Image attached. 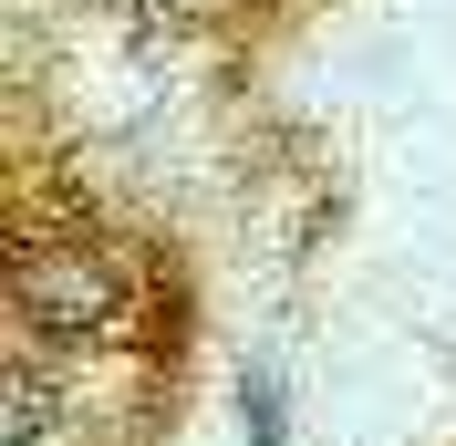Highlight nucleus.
Masks as SVG:
<instances>
[{"label": "nucleus", "instance_id": "f03ea898", "mask_svg": "<svg viewBox=\"0 0 456 446\" xmlns=\"http://www.w3.org/2000/svg\"><path fill=\"white\" fill-rule=\"evenodd\" d=\"M42 425H53V384H42V374H11V416H0V436L31 446Z\"/></svg>", "mask_w": 456, "mask_h": 446}, {"label": "nucleus", "instance_id": "7ed1b4c3", "mask_svg": "<svg viewBox=\"0 0 456 446\" xmlns=\"http://www.w3.org/2000/svg\"><path fill=\"white\" fill-rule=\"evenodd\" d=\"M249 446H281V394L249 384Z\"/></svg>", "mask_w": 456, "mask_h": 446}, {"label": "nucleus", "instance_id": "f257e3e1", "mask_svg": "<svg viewBox=\"0 0 456 446\" xmlns=\"http://www.w3.org/2000/svg\"><path fill=\"white\" fill-rule=\"evenodd\" d=\"M114 301H125V291H114V270L104 260H84V250H42V260H21V311L31 322H42V333H104L114 322Z\"/></svg>", "mask_w": 456, "mask_h": 446}]
</instances>
